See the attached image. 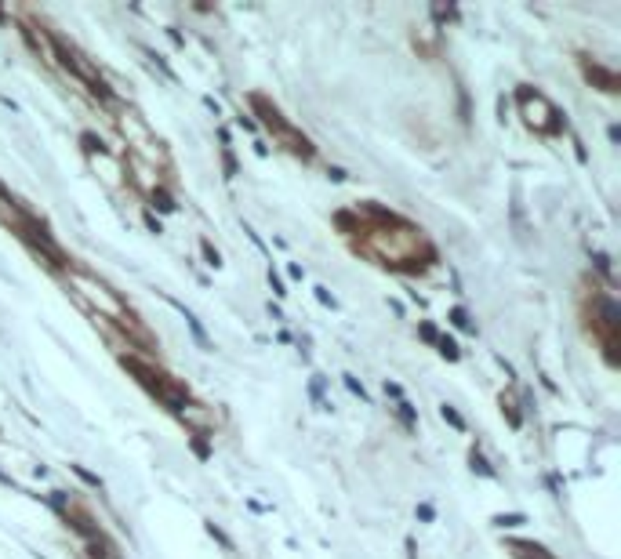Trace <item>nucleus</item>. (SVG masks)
<instances>
[{
    "mask_svg": "<svg viewBox=\"0 0 621 559\" xmlns=\"http://www.w3.org/2000/svg\"><path fill=\"white\" fill-rule=\"evenodd\" d=\"M77 287H80L84 294H88L95 305H102V313H120L117 298H110V294H105V287H98L95 280H88V276H77Z\"/></svg>",
    "mask_w": 621,
    "mask_h": 559,
    "instance_id": "obj_1",
    "label": "nucleus"
}]
</instances>
